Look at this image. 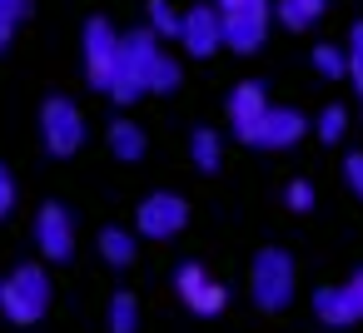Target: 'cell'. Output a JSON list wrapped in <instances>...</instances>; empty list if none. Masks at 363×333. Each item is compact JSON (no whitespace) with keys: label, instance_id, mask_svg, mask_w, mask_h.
Returning a JSON list of instances; mask_svg holds the SVG:
<instances>
[{"label":"cell","instance_id":"6da1fadb","mask_svg":"<svg viewBox=\"0 0 363 333\" xmlns=\"http://www.w3.org/2000/svg\"><path fill=\"white\" fill-rule=\"evenodd\" d=\"M169 90H179V60H169V50L160 45V35L150 26L130 30L125 35V65H120V80L110 85V100L135 105L140 95H169Z\"/></svg>","mask_w":363,"mask_h":333},{"label":"cell","instance_id":"7a4b0ae2","mask_svg":"<svg viewBox=\"0 0 363 333\" xmlns=\"http://www.w3.org/2000/svg\"><path fill=\"white\" fill-rule=\"evenodd\" d=\"M50 308V273L40 264H21L11 269L6 278H0V313H6L11 323H40Z\"/></svg>","mask_w":363,"mask_h":333},{"label":"cell","instance_id":"3957f363","mask_svg":"<svg viewBox=\"0 0 363 333\" xmlns=\"http://www.w3.org/2000/svg\"><path fill=\"white\" fill-rule=\"evenodd\" d=\"M294 288H298L294 259H289L284 249H259V254H254V269H249V293H254V303L269 308V313H279V308L294 303Z\"/></svg>","mask_w":363,"mask_h":333},{"label":"cell","instance_id":"277c9868","mask_svg":"<svg viewBox=\"0 0 363 333\" xmlns=\"http://www.w3.org/2000/svg\"><path fill=\"white\" fill-rule=\"evenodd\" d=\"M80 50H85V80H90L100 95H110V85L120 80V65H125V35H120L105 16H95V21L85 26Z\"/></svg>","mask_w":363,"mask_h":333},{"label":"cell","instance_id":"5b68a950","mask_svg":"<svg viewBox=\"0 0 363 333\" xmlns=\"http://www.w3.org/2000/svg\"><path fill=\"white\" fill-rule=\"evenodd\" d=\"M224 11V45L239 50V55H254L269 35V21H274V6L269 0H214Z\"/></svg>","mask_w":363,"mask_h":333},{"label":"cell","instance_id":"8992f818","mask_svg":"<svg viewBox=\"0 0 363 333\" xmlns=\"http://www.w3.org/2000/svg\"><path fill=\"white\" fill-rule=\"evenodd\" d=\"M40 145H45V154H55V159L80 154V145H85V115L75 110V100L50 95V100L40 105Z\"/></svg>","mask_w":363,"mask_h":333},{"label":"cell","instance_id":"52a82bcc","mask_svg":"<svg viewBox=\"0 0 363 333\" xmlns=\"http://www.w3.org/2000/svg\"><path fill=\"white\" fill-rule=\"evenodd\" d=\"M174 293L184 298V308L194 318H219L229 308V288L204 269V264H179L174 269Z\"/></svg>","mask_w":363,"mask_h":333},{"label":"cell","instance_id":"ba28073f","mask_svg":"<svg viewBox=\"0 0 363 333\" xmlns=\"http://www.w3.org/2000/svg\"><path fill=\"white\" fill-rule=\"evenodd\" d=\"M184 224H189V204H184L179 194H169V189L145 194L140 209H135V234H145V239H155V244L174 239Z\"/></svg>","mask_w":363,"mask_h":333},{"label":"cell","instance_id":"9c48e42d","mask_svg":"<svg viewBox=\"0 0 363 333\" xmlns=\"http://www.w3.org/2000/svg\"><path fill=\"white\" fill-rule=\"evenodd\" d=\"M35 249L50 259V264H65V259H75V214L65 209V204H40V214H35Z\"/></svg>","mask_w":363,"mask_h":333},{"label":"cell","instance_id":"30bf717a","mask_svg":"<svg viewBox=\"0 0 363 333\" xmlns=\"http://www.w3.org/2000/svg\"><path fill=\"white\" fill-rule=\"evenodd\" d=\"M269 90L259 80H244L229 90V125H234V140L244 145H259V130H264V115H269Z\"/></svg>","mask_w":363,"mask_h":333},{"label":"cell","instance_id":"8fae6325","mask_svg":"<svg viewBox=\"0 0 363 333\" xmlns=\"http://www.w3.org/2000/svg\"><path fill=\"white\" fill-rule=\"evenodd\" d=\"M179 45L194 55V60H209L219 45H224V11L214 6H194V11H184V30H179Z\"/></svg>","mask_w":363,"mask_h":333},{"label":"cell","instance_id":"7c38bea8","mask_svg":"<svg viewBox=\"0 0 363 333\" xmlns=\"http://www.w3.org/2000/svg\"><path fill=\"white\" fill-rule=\"evenodd\" d=\"M303 135H308V115L303 110H289V105H274L264 115V130H259V145L254 149H294Z\"/></svg>","mask_w":363,"mask_h":333},{"label":"cell","instance_id":"4fadbf2b","mask_svg":"<svg viewBox=\"0 0 363 333\" xmlns=\"http://www.w3.org/2000/svg\"><path fill=\"white\" fill-rule=\"evenodd\" d=\"M313 313H318V323H328V328H353V323L363 318V308H358V298H353L348 283L318 288V293H313Z\"/></svg>","mask_w":363,"mask_h":333},{"label":"cell","instance_id":"5bb4252c","mask_svg":"<svg viewBox=\"0 0 363 333\" xmlns=\"http://www.w3.org/2000/svg\"><path fill=\"white\" fill-rule=\"evenodd\" d=\"M110 149H115V159H125V164L145 159V130H140L135 120H110Z\"/></svg>","mask_w":363,"mask_h":333},{"label":"cell","instance_id":"9a60e30c","mask_svg":"<svg viewBox=\"0 0 363 333\" xmlns=\"http://www.w3.org/2000/svg\"><path fill=\"white\" fill-rule=\"evenodd\" d=\"M100 259L115 264V269H130L135 264V229H100Z\"/></svg>","mask_w":363,"mask_h":333},{"label":"cell","instance_id":"2e32d148","mask_svg":"<svg viewBox=\"0 0 363 333\" xmlns=\"http://www.w3.org/2000/svg\"><path fill=\"white\" fill-rule=\"evenodd\" d=\"M189 159H194V169L214 174V169L224 164V140H219L214 130H194V135H189Z\"/></svg>","mask_w":363,"mask_h":333},{"label":"cell","instance_id":"e0dca14e","mask_svg":"<svg viewBox=\"0 0 363 333\" xmlns=\"http://www.w3.org/2000/svg\"><path fill=\"white\" fill-rule=\"evenodd\" d=\"M105 328H110V333H140V298L120 288V293L110 298V308H105Z\"/></svg>","mask_w":363,"mask_h":333},{"label":"cell","instance_id":"ac0fdd59","mask_svg":"<svg viewBox=\"0 0 363 333\" xmlns=\"http://www.w3.org/2000/svg\"><path fill=\"white\" fill-rule=\"evenodd\" d=\"M323 11H328V0H279V6H274V16H279L289 30H308Z\"/></svg>","mask_w":363,"mask_h":333},{"label":"cell","instance_id":"d6986e66","mask_svg":"<svg viewBox=\"0 0 363 333\" xmlns=\"http://www.w3.org/2000/svg\"><path fill=\"white\" fill-rule=\"evenodd\" d=\"M145 21H150V30H155L160 40H179V30H184V16L169 6V0H150Z\"/></svg>","mask_w":363,"mask_h":333},{"label":"cell","instance_id":"ffe728a7","mask_svg":"<svg viewBox=\"0 0 363 333\" xmlns=\"http://www.w3.org/2000/svg\"><path fill=\"white\" fill-rule=\"evenodd\" d=\"M308 60H313V70H318L323 80H343V75H348V50H343V45H313Z\"/></svg>","mask_w":363,"mask_h":333},{"label":"cell","instance_id":"44dd1931","mask_svg":"<svg viewBox=\"0 0 363 333\" xmlns=\"http://www.w3.org/2000/svg\"><path fill=\"white\" fill-rule=\"evenodd\" d=\"M313 130H318L323 145H338V140L348 135V110H343V105H328V110L313 120Z\"/></svg>","mask_w":363,"mask_h":333},{"label":"cell","instance_id":"7402d4cb","mask_svg":"<svg viewBox=\"0 0 363 333\" xmlns=\"http://www.w3.org/2000/svg\"><path fill=\"white\" fill-rule=\"evenodd\" d=\"M348 80L363 100V26H353V35H348Z\"/></svg>","mask_w":363,"mask_h":333},{"label":"cell","instance_id":"603a6c76","mask_svg":"<svg viewBox=\"0 0 363 333\" xmlns=\"http://www.w3.org/2000/svg\"><path fill=\"white\" fill-rule=\"evenodd\" d=\"M284 204H289L294 214H308V209H313V184H308V179H294V184L284 189Z\"/></svg>","mask_w":363,"mask_h":333},{"label":"cell","instance_id":"cb8c5ba5","mask_svg":"<svg viewBox=\"0 0 363 333\" xmlns=\"http://www.w3.org/2000/svg\"><path fill=\"white\" fill-rule=\"evenodd\" d=\"M11 209H16V174L0 164V219H11Z\"/></svg>","mask_w":363,"mask_h":333},{"label":"cell","instance_id":"d4e9b609","mask_svg":"<svg viewBox=\"0 0 363 333\" xmlns=\"http://www.w3.org/2000/svg\"><path fill=\"white\" fill-rule=\"evenodd\" d=\"M343 179H348V189L363 199V154H348V159H343Z\"/></svg>","mask_w":363,"mask_h":333},{"label":"cell","instance_id":"484cf974","mask_svg":"<svg viewBox=\"0 0 363 333\" xmlns=\"http://www.w3.org/2000/svg\"><path fill=\"white\" fill-rule=\"evenodd\" d=\"M16 26H21L16 16H6V11H0V55L11 50V40H16Z\"/></svg>","mask_w":363,"mask_h":333},{"label":"cell","instance_id":"4316f807","mask_svg":"<svg viewBox=\"0 0 363 333\" xmlns=\"http://www.w3.org/2000/svg\"><path fill=\"white\" fill-rule=\"evenodd\" d=\"M0 11H6V16H16V21H26V11H30V0H0Z\"/></svg>","mask_w":363,"mask_h":333},{"label":"cell","instance_id":"83f0119b","mask_svg":"<svg viewBox=\"0 0 363 333\" xmlns=\"http://www.w3.org/2000/svg\"><path fill=\"white\" fill-rule=\"evenodd\" d=\"M348 288H353V298H358V308H363V269H358V273L348 278Z\"/></svg>","mask_w":363,"mask_h":333}]
</instances>
